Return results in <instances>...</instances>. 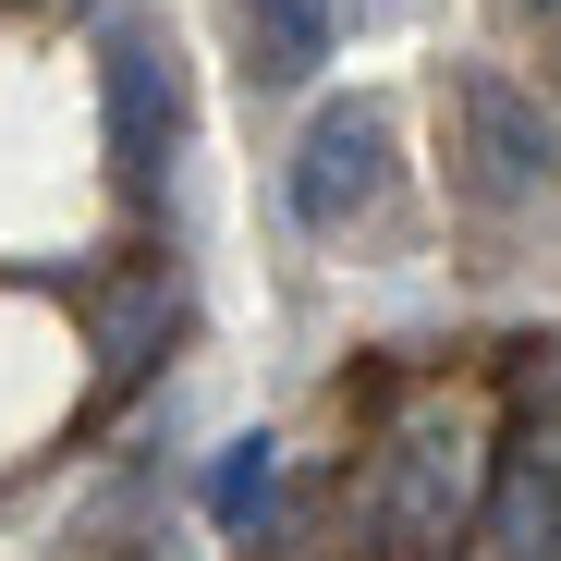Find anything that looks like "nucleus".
<instances>
[{"label": "nucleus", "mask_w": 561, "mask_h": 561, "mask_svg": "<svg viewBox=\"0 0 561 561\" xmlns=\"http://www.w3.org/2000/svg\"><path fill=\"white\" fill-rule=\"evenodd\" d=\"M244 25H256V61L268 73H318L330 37H342V0H244Z\"/></svg>", "instance_id": "nucleus-7"}, {"label": "nucleus", "mask_w": 561, "mask_h": 561, "mask_svg": "<svg viewBox=\"0 0 561 561\" xmlns=\"http://www.w3.org/2000/svg\"><path fill=\"white\" fill-rule=\"evenodd\" d=\"M99 111H111V183L147 208L159 183H171V111H183V99H171V37H159V25L123 13V25L99 37Z\"/></svg>", "instance_id": "nucleus-2"}, {"label": "nucleus", "mask_w": 561, "mask_h": 561, "mask_svg": "<svg viewBox=\"0 0 561 561\" xmlns=\"http://www.w3.org/2000/svg\"><path fill=\"white\" fill-rule=\"evenodd\" d=\"M525 13H549V0H525Z\"/></svg>", "instance_id": "nucleus-8"}, {"label": "nucleus", "mask_w": 561, "mask_h": 561, "mask_svg": "<svg viewBox=\"0 0 561 561\" xmlns=\"http://www.w3.org/2000/svg\"><path fill=\"white\" fill-rule=\"evenodd\" d=\"M463 561H561V463L513 451V463H501V489H489V513H477V549H463Z\"/></svg>", "instance_id": "nucleus-4"}, {"label": "nucleus", "mask_w": 561, "mask_h": 561, "mask_svg": "<svg viewBox=\"0 0 561 561\" xmlns=\"http://www.w3.org/2000/svg\"><path fill=\"white\" fill-rule=\"evenodd\" d=\"M159 330H171V280H159V268H123L111 306H99V391H135V379H147Z\"/></svg>", "instance_id": "nucleus-5"}, {"label": "nucleus", "mask_w": 561, "mask_h": 561, "mask_svg": "<svg viewBox=\"0 0 561 561\" xmlns=\"http://www.w3.org/2000/svg\"><path fill=\"white\" fill-rule=\"evenodd\" d=\"M451 159H463V196L477 208H525V196H549V171H561V123H549V99H525L513 73L463 61L451 73Z\"/></svg>", "instance_id": "nucleus-1"}, {"label": "nucleus", "mask_w": 561, "mask_h": 561, "mask_svg": "<svg viewBox=\"0 0 561 561\" xmlns=\"http://www.w3.org/2000/svg\"><path fill=\"white\" fill-rule=\"evenodd\" d=\"M208 513H220V537H268V525H280V439H232V451H220Z\"/></svg>", "instance_id": "nucleus-6"}, {"label": "nucleus", "mask_w": 561, "mask_h": 561, "mask_svg": "<svg viewBox=\"0 0 561 561\" xmlns=\"http://www.w3.org/2000/svg\"><path fill=\"white\" fill-rule=\"evenodd\" d=\"M391 196V111L379 99H330L294 147V220L306 232H354L366 208Z\"/></svg>", "instance_id": "nucleus-3"}]
</instances>
